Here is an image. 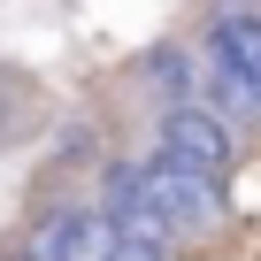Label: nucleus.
Here are the masks:
<instances>
[{
  "label": "nucleus",
  "instance_id": "obj_1",
  "mask_svg": "<svg viewBox=\"0 0 261 261\" xmlns=\"http://www.w3.org/2000/svg\"><path fill=\"white\" fill-rule=\"evenodd\" d=\"M139 177H146V200H154V223L169 230V246L207 238V230L223 223V185H215V177H192V169H177V162H162V154H146Z\"/></svg>",
  "mask_w": 261,
  "mask_h": 261
},
{
  "label": "nucleus",
  "instance_id": "obj_2",
  "mask_svg": "<svg viewBox=\"0 0 261 261\" xmlns=\"http://www.w3.org/2000/svg\"><path fill=\"white\" fill-rule=\"evenodd\" d=\"M230 123L215 115V108H169L162 115V139H154V154L162 162H177V169H192V177H215L223 185V169H230Z\"/></svg>",
  "mask_w": 261,
  "mask_h": 261
},
{
  "label": "nucleus",
  "instance_id": "obj_3",
  "mask_svg": "<svg viewBox=\"0 0 261 261\" xmlns=\"http://www.w3.org/2000/svg\"><path fill=\"white\" fill-rule=\"evenodd\" d=\"M207 54L253 92V108H261V8H215L207 16Z\"/></svg>",
  "mask_w": 261,
  "mask_h": 261
},
{
  "label": "nucleus",
  "instance_id": "obj_4",
  "mask_svg": "<svg viewBox=\"0 0 261 261\" xmlns=\"http://www.w3.org/2000/svg\"><path fill=\"white\" fill-rule=\"evenodd\" d=\"M146 77L169 92V108H200V62H192L185 46H154V54H146Z\"/></svg>",
  "mask_w": 261,
  "mask_h": 261
},
{
  "label": "nucleus",
  "instance_id": "obj_5",
  "mask_svg": "<svg viewBox=\"0 0 261 261\" xmlns=\"http://www.w3.org/2000/svg\"><path fill=\"white\" fill-rule=\"evenodd\" d=\"M115 261H169L162 230H115Z\"/></svg>",
  "mask_w": 261,
  "mask_h": 261
}]
</instances>
